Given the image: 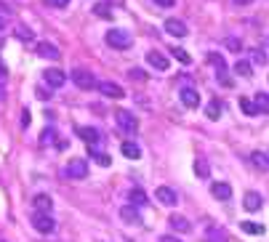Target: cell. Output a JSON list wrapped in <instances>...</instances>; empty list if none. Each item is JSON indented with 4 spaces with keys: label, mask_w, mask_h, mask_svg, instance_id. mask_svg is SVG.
Segmentation results:
<instances>
[{
    "label": "cell",
    "mask_w": 269,
    "mask_h": 242,
    "mask_svg": "<svg viewBox=\"0 0 269 242\" xmlns=\"http://www.w3.org/2000/svg\"><path fill=\"white\" fill-rule=\"evenodd\" d=\"M181 104L187 107V109L200 107V93H197L195 88H184V91H181Z\"/></svg>",
    "instance_id": "obj_12"
},
{
    "label": "cell",
    "mask_w": 269,
    "mask_h": 242,
    "mask_svg": "<svg viewBox=\"0 0 269 242\" xmlns=\"http://www.w3.org/2000/svg\"><path fill=\"white\" fill-rule=\"evenodd\" d=\"M171 53H173L176 61H181V64H192V56L184 48H171Z\"/></svg>",
    "instance_id": "obj_28"
},
{
    "label": "cell",
    "mask_w": 269,
    "mask_h": 242,
    "mask_svg": "<svg viewBox=\"0 0 269 242\" xmlns=\"http://www.w3.org/2000/svg\"><path fill=\"white\" fill-rule=\"evenodd\" d=\"M115 120H118V125L126 130V133H136V128H139L136 115H131L128 109H118V112H115Z\"/></svg>",
    "instance_id": "obj_2"
},
{
    "label": "cell",
    "mask_w": 269,
    "mask_h": 242,
    "mask_svg": "<svg viewBox=\"0 0 269 242\" xmlns=\"http://www.w3.org/2000/svg\"><path fill=\"white\" fill-rule=\"evenodd\" d=\"M237 5H248V3H253V0H235Z\"/></svg>",
    "instance_id": "obj_42"
},
{
    "label": "cell",
    "mask_w": 269,
    "mask_h": 242,
    "mask_svg": "<svg viewBox=\"0 0 269 242\" xmlns=\"http://www.w3.org/2000/svg\"><path fill=\"white\" fill-rule=\"evenodd\" d=\"M253 104H256L259 115H269V93H256V99H253Z\"/></svg>",
    "instance_id": "obj_24"
},
{
    "label": "cell",
    "mask_w": 269,
    "mask_h": 242,
    "mask_svg": "<svg viewBox=\"0 0 269 242\" xmlns=\"http://www.w3.org/2000/svg\"><path fill=\"white\" fill-rule=\"evenodd\" d=\"M51 5H56V8H67V3H70V0H48Z\"/></svg>",
    "instance_id": "obj_39"
},
{
    "label": "cell",
    "mask_w": 269,
    "mask_h": 242,
    "mask_svg": "<svg viewBox=\"0 0 269 242\" xmlns=\"http://www.w3.org/2000/svg\"><path fill=\"white\" fill-rule=\"evenodd\" d=\"M205 115H208V120H219V117L224 115V104H221V101H211V104L205 107Z\"/></svg>",
    "instance_id": "obj_20"
},
{
    "label": "cell",
    "mask_w": 269,
    "mask_h": 242,
    "mask_svg": "<svg viewBox=\"0 0 269 242\" xmlns=\"http://www.w3.org/2000/svg\"><path fill=\"white\" fill-rule=\"evenodd\" d=\"M168 224H171V229H173V232H179V234L192 232V224H189L184 216H171V218H168Z\"/></svg>",
    "instance_id": "obj_14"
},
{
    "label": "cell",
    "mask_w": 269,
    "mask_h": 242,
    "mask_svg": "<svg viewBox=\"0 0 269 242\" xmlns=\"http://www.w3.org/2000/svg\"><path fill=\"white\" fill-rule=\"evenodd\" d=\"M16 37H21V40H32V29L19 27V29H16Z\"/></svg>",
    "instance_id": "obj_36"
},
{
    "label": "cell",
    "mask_w": 269,
    "mask_h": 242,
    "mask_svg": "<svg viewBox=\"0 0 269 242\" xmlns=\"http://www.w3.org/2000/svg\"><path fill=\"white\" fill-rule=\"evenodd\" d=\"M240 109H243V115H248V117L259 115V109H256V104H253L251 99H240Z\"/></svg>",
    "instance_id": "obj_26"
},
{
    "label": "cell",
    "mask_w": 269,
    "mask_h": 242,
    "mask_svg": "<svg viewBox=\"0 0 269 242\" xmlns=\"http://www.w3.org/2000/svg\"><path fill=\"white\" fill-rule=\"evenodd\" d=\"M147 61H149L155 69H160V72H165V69H168V59H165L160 51H149V53H147Z\"/></svg>",
    "instance_id": "obj_15"
},
{
    "label": "cell",
    "mask_w": 269,
    "mask_h": 242,
    "mask_svg": "<svg viewBox=\"0 0 269 242\" xmlns=\"http://www.w3.org/2000/svg\"><path fill=\"white\" fill-rule=\"evenodd\" d=\"M72 83L78 85V88H83V91H91V88L96 85L94 75L86 72V69H72Z\"/></svg>",
    "instance_id": "obj_5"
},
{
    "label": "cell",
    "mask_w": 269,
    "mask_h": 242,
    "mask_svg": "<svg viewBox=\"0 0 269 242\" xmlns=\"http://www.w3.org/2000/svg\"><path fill=\"white\" fill-rule=\"evenodd\" d=\"M128 200H131V205H134V208H144V205H147V194H144L141 189H131Z\"/></svg>",
    "instance_id": "obj_23"
},
{
    "label": "cell",
    "mask_w": 269,
    "mask_h": 242,
    "mask_svg": "<svg viewBox=\"0 0 269 242\" xmlns=\"http://www.w3.org/2000/svg\"><path fill=\"white\" fill-rule=\"evenodd\" d=\"M165 32L173 35V37H184L189 29H187V24H184L181 19H165Z\"/></svg>",
    "instance_id": "obj_9"
},
{
    "label": "cell",
    "mask_w": 269,
    "mask_h": 242,
    "mask_svg": "<svg viewBox=\"0 0 269 242\" xmlns=\"http://www.w3.org/2000/svg\"><path fill=\"white\" fill-rule=\"evenodd\" d=\"M251 162H253L259 170H264V173L269 170V154H267V152H253V154H251Z\"/></svg>",
    "instance_id": "obj_19"
},
{
    "label": "cell",
    "mask_w": 269,
    "mask_h": 242,
    "mask_svg": "<svg viewBox=\"0 0 269 242\" xmlns=\"http://www.w3.org/2000/svg\"><path fill=\"white\" fill-rule=\"evenodd\" d=\"M253 61H256V64H267V53L264 51H253Z\"/></svg>",
    "instance_id": "obj_37"
},
{
    "label": "cell",
    "mask_w": 269,
    "mask_h": 242,
    "mask_svg": "<svg viewBox=\"0 0 269 242\" xmlns=\"http://www.w3.org/2000/svg\"><path fill=\"white\" fill-rule=\"evenodd\" d=\"M120 218H123L126 224H141V216H139V210H136L134 205H126V208H123V210H120Z\"/></svg>",
    "instance_id": "obj_18"
},
{
    "label": "cell",
    "mask_w": 269,
    "mask_h": 242,
    "mask_svg": "<svg viewBox=\"0 0 269 242\" xmlns=\"http://www.w3.org/2000/svg\"><path fill=\"white\" fill-rule=\"evenodd\" d=\"M96 162H99V165H102V168H110L112 165V160H110V154H104V152H99L96 154V157H94Z\"/></svg>",
    "instance_id": "obj_33"
},
{
    "label": "cell",
    "mask_w": 269,
    "mask_h": 242,
    "mask_svg": "<svg viewBox=\"0 0 269 242\" xmlns=\"http://www.w3.org/2000/svg\"><path fill=\"white\" fill-rule=\"evenodd\" d=\"M21 115H24V117H21V125L27 128V125H29V112H27V109H24V112H21Z\"/></svg>",
    "instance_id": "obj_41"
},
{
    "label": "cell",
    "mask_w": 269,
    "mask_h": 242,
    "mask_svg": "<svg viewBox=\"0 0 269 242\" xmlns=\"http://www.w3.org/2000/svg\"><path fill=\"white\" fill-rule=\"evenodd\" d=\"M208 61H211L213 67H216V72H221V69H227V61H224V56H219L216 51H211V53H208Z\"/></svg>",
    "instance_id": "obj_27"
},
{
    "label": "cell",
    "mask_w": 269,
    "mask_h": 242,
    "mask_svg": "<svg viewBox=\"0 0 269 242\" xmlns=\"http://www.w3.org/2000/svg\"><path fill=\"white\" fill-rule=\"evenodd\" d=\"M53 138H56V130H53V128H45V130H43L40 144H48V141H53Z\"/></svg>",
    "instance_id": "obj_35"
},
{
    "label": "cell",
    "mask_w": 269,
    "mask_h": 242,
    "mask_svg": "<svg viewBox=\"0 0 269 242\" xmlns=\"http://www.w3.org/2000/svg\"><path fill=\"white\" fill-rule=\"evenodd\" d=\"M78 136L86 144H99V141H102V133H99L96 128H78Z\"/></svg>",
    "instance_id": "obj_17"
},
{
    "label": "cell",
    "mask_w": 269,
    "mask_h": 242,
    "mask_svg": "<svg viewBox=\"0 0 269 242\" xmlns=\"http://www.w3.org/2000/svg\"><path fill=\"white\" fill-rule=\"evenodd\" d=\"M64 176L67 178H78V181H80V178H86L88 176V162L86 160H72L70 165L64 168Z\"/></svg>",
    "instance_id": "obj_4"
},
{
    "label": "cell",
    "mask_w": 269,
    "mask_h": 242,
    "mask_svg": "<svg viewBox=\"0 0 269 242\" xmlns=\"http://www.w3.org/2000/svg\"><path fill=\"white\" fill-rule=\"evenodd\" d=\"M94 13H96V16H102V19H110L112 16V11H110V5H107V3H96L94 5Z\"/></svg>",
    "instance_id": "obj_29"
},
{
    "label": "cell",
    "mask_w": 269,
    "mask_h": 242,
    "mask_svg": "<svg viewBox=\"0 0 269 242\" xmlns=\"http://www.w3.org/2000/svg\"><path fill=\"white\" fill-rule=\"evenodd\" d=\"M240 229L245 234H264V226L261 224H253V221H240Z\"/></svg>",
    "instance_id": "obj_25"
},
{
    "label": "cell",
    "mask_w": 269,
    "mask_h": 242,
    "mask_svg": "<svg viewBox=\"0 0 269 242\" xmlns=\"http://www.w3.org/2000/svg\"><path fill=\"white\" fill-rule=\"evenodd\" d=\"M227 48L229 51H243V43L237 40V37H227Z\"/></svg>",
    "instance_id": "obj_34"
},
{
    "label": "cell",
    "mask_w": 269,
    "mask_h": 242,
    "mask_svg": "<svg viewBox=\"0 0 269 242\" xmlns=\"http://www.w3.org/2000/svg\"><path fill=\"white\" fill-rule=\"evenodd\" d=\"M120 152L126 154L128 160H139V157H141V149H139V146H136L134 141H126V144L120 146Z\"/></svg>",
    "instance_id": "obj_21"
},
{
    "label": "cell",
    "mask_w": 269,
    "mask_h": 242,
    "mask_svg": "<svg viewBox=\"0 0 269 242\" xmlns=\"http://www.w3.org/2000/svg\"><path fill=\"white\" fill-rule=\"evenodd\" d=\"M160 242H181V240L173 237V234H165V237H160Z\"/></svg>",
    "instance_id": "obj_40"
},
{
    "label": "cell",
    "mask_w": 269,
    "mask_h": 242,
    "mask_svg": "<svg viewBox=\"0 0 269 242\" xmlns=\"http://www.w3.org/2000/svg\"><path fill=\"white\" fill-rule=\"evenodd\" d=\"M235 72L240 75V77H251V75H253V72H251V64H248V61H237V64H235Z\"/></svg>",
    "instance_id": "obj_30"
},
{
    "label": "cell",
    "mask_w": 269,
    "mask_h": 242,
    "mask_svg": "<svg viewBox=\"0 0 269 242\" xmlns=\"http://www.w3.org/2000/svg\"><path fill=\"white\" fill-rule=\"evenodd\" d=\"M128 77L134 83H144L147 80V75H144V69H139V67H134V69H128Z\"/></svg>",
    "instance_id": "obj_31"
},
{
    "label": "cell",
    "mask_w": 269,
    "mask_h": 242,
    "mask_svg": "<svg viewBox=\"0 0 269 242\" xmlns=\"http://www.w3.org/2000/svg\"><path fill=\"white\" fill-rule=\"evenodd\" d=\"M211 194H213L216 200L227 202V200H232V186L224 184V181H216V184H211Z\"/></svg>",
    "instance_id": "obj_8"
},
{
    "label": "cell",
    "mask_w": 269,
    "mask_h": 242,
    "mask_svg": "<svg viewBox=\"0 0 269 242\" xmlns=\"http://www.w3.org/2000/svg\"><path fill=\"white\" fill-rule=\"evenodd\" d=\"M195 173H197V178H208L211 176V165H208V160H205V157L195 160Z\"/></svg>",
    "instance_id": "obj_22"
},
{
    "label": "cell",
    "mask_w": 269,
    "mask_h": 242,
    "mask_svg": "<svg viewBox=\"0 0 269 242\" xmlns=\"http://www.w3.org/2000/svg\"><path fill=\"white\" fill-rule=\"evenodd\" d=\"M37 53H40L43 59H51V61H59L61 59V53H59V48L53 43H37Z\"/></svg>",
    "instance_id": "obj_11"
},
{
    "label": "cell",
    "mask_w": 269,
    "mask_h": 242,
    "mask_svg": "<svg viewBox=\"0 0 269 242\" xmlns=\"http://www.w3.org/2000/svg\"><path fill=\"white\" fill-rule=\"evenodd\" d=\"M216 80L224 85V88H232V77L227 75V69H221V72H216Z\"/></svg>",
    "instance_id": "obj_32"
},
{
    "label": "cell",
    "mask_w": 269,
    "mask_h": 242,
    "mask_svg": "<svg viewBox=\"0 0 269 242\" xmlns=\"http://www.w3.org/2000/svg\"><path fill=\"white\" fill-rule=\"evenodd\" d=\"M43 80H45V85H51V88H61V85L67 83V75L61 72V69H45Z\"/></svg>",
    "instance_id": "obj_7"
},
{
    "label": "cell",
    "mask_w": 269,
    "mask_h": 242,
    "mask_svg": "<svg viewBox=\"0 0 269 242\" xmlns=\"http://www.w3.org/2000/svg\"><path fill=\"white\" fill-rule=\"evenodd\" d=\"M0 29H5V16L0 13Z\"/></svg>",
    "instance_id": "obj_43"
},
{
    "label": "cell",
    "mask_w": 269,
    "mask_h": 242,
    "mask_svg": "<svg viewBox=\"0 0 269 242\" xmlns=\"http://www.w3.org/2000/svg\"><path fill=\"white\" fill-rule=\"evenodd\" d=\"M243 205H245V210L256 213V210H261V205H264V197H261L259 192H248V194L243 197Z\"/></svg>",
    "instance_id": "obj_10"
},
{
    "label": "cell",
    "mask_w": 269,
    "mask_h": 242,
    "mask_svg": "<svg viewBox=\"0 0 269 242\" xmlns=\"http://www.w3.org/2000/svg\"><path fill=\"white\" fill-rule=\"evenodd\" d=\"M29 221H32V226L40 234H51L53 229H56V224H53V218H51V213H32V218H29Z\"/></svg>",
    "instance_id": "obj_3"
},
{
    "label": "cell",
    "mask_w": 269,
    "mask_h": 242,
    "mask_svg": "<svg viewBox=\"0 0 269 242\" xmlns=\"http://www.w3.org/2000/svg\"><path fill=\"white\" fill-rule=\"evenodd\" d=\"M155 5H160V8H171V5L176 3V0H152Z\"/></svg>",
    "instance_id": "obj_38"
},
{
    "label": "cell",
    "mask_w": 269,
    "mask_h": 242,
    "mask_svg": "<svg viewBox=\"0 0 269 242\" xmlns=\"http://www.w3.org/2000/svg\"><path fill=\"white\" fill-rule=\"evenodd\" d=\"M96 88H99V93H104L107 99H123V96H126V91H123L118 83H112V80H102V83H96Z\"/></svg>",
    "instance_id": "obj_6"
},
{
    "label": "cell",
    "mask_w": 269,
    "mask_h": 242,
    "mask_svg": "<svg viewBox=\"0 0 269 242\" xmlns=\"http://www.w3.org/2000/svg\"><path fill=\"white\" fill-rule=\"evenodd\" d=\"M32 205L37 213H51V208H53V200L48 197V194H37V197L32 200Z\"/></svg>",
    "instance_id": "obj_16"
},
{
    "label": "cell",
    "mask_w": 269,
    "mask_h": 242,
    "mask_svg": "<svg viewBox=\"0 0 269 242\" xmlns=\"http://www.w3.org/2000/svg\"><path fill=\"white\" fill-rule=\"evenodd\" d=\"M157 200L163 202V205H176V202H179V197H176V192L171 189V186H157Z\"/></svg>",
    "instance_id": "obj_13"
},
{
    "label": "cell",
    "mask_w": 269,
    "mask_h": 242,
    "mask_svg": "<svg viewBox=\"0 0 269 242\" xmlns=\"http://www.w3.org/2000/svg\"><path fill=\"white\" fill-rule=\"evenodd\" d=\"M107 45H112L115 51H128L131 48V35L126 29H110V32H107Z\"/></svg>",
    "instance_id": "obj_1"
}]
</instances>
